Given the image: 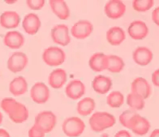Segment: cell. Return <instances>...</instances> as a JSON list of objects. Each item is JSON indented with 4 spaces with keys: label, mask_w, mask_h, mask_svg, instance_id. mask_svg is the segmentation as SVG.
Instances as JSON below:
<instances>
[{
    "label": "cell",
    "mask_w": 159,
    "mask_h": 137,
    "mask_svg": "<svg viewBox=\"0 0 159 137\" xmlns=\"http://www.w3.org/2000/svg\"><path fill=\"white\" fill-rule=\"evenodd\" d=\"M107 55L103 53L98 52L90 57L89 64L93 71L95 72H101L107 68Z\"/></svg>",
    "instance_id": "7402d4cb"
},
{
    "label": "cell",
    "mask_w": 159,
    "mask_h": 137,
    "mask_svg": "<svg viewBox=\"0 0 159 137\" xmlns=\"http://www.w3.org/2000/svg\"><path fill=\"white\" fill-rule=\"evenodd\" d=\"M127 104L133 110H140L144 107V99L140 96L131 93L127 97Z\"/></svg>",
    "instance_id": "4316f807"
},
{
    "label": "cell",
    "mask_w": 159,
    "mask_h": 137,
    "mask_svg": "<svg viewBox=\"0 0 159 137\" xmlns=\"http://www.w3.org/2000/svg\"><path fill=\"white\" fill-rule=\"evenodd\" d=\"M93 31V25L89 21L81 20L71 27V33L74 38L79 40L85 39Z\"/></svg>",
    "instance_id": "30bf717a"
},
{
    "label": "cell",
    "mask_w": 159,
    "mask_h": 137,
    "mask_svg": "<svg viewBox=\"0 0 159 137\" xmlns=\"http://www.w3.org/2000/svg\"><path fill=\"white\" fill-rule=\"evenodd\" d=\"M154 5L153 0H134L132 2V7L136 11L144 12L149 10Z\"/></svg>",
    "instance_id": "f1b7e54d"
},
{
    "label": "cell",
    "mask_w": 159,
    "mask_h": 137,
    "mask_svg": "<svg viewBox=\"0 0 159 137\" xmlns=\"http://www.w3.org/2000/svg\"><path fill=\"white\" fill-rule=\"evenodd\" d=\"M129 36L133 40L140 41L145 38L149 34V28L144 21L137 20L132 21L128 29Z\"/></svg>",
    "instance_id": "8fae6325"
},
{
    "label": "cell",
    "mask_w": 159,
    "mask_h": 137,
    "mask_svg": "<svg viewBox=\"0 0 159 137\" xmlns=\"http://www.w3.org/2000/svg\"><path fill=\"white\" fill-rule=\"evenodd\" d=\"M113 82L112 80L105 75H97L92 82V87L97 94H106L111 90Z\"/></svg>",
    "instance_id": "ac0fdd59"
},
{
    "label": "cell",
    "mask_w": 159,
    "mask_h": 137,
    "mask_svg": "<svg viewBox=\"0 0 159 137\" xmlns=\"http://www.w3.org/2000/svg\"><path fill=\"white\" fill-rule=\"evenodd\" d=\"M132 93L147 99L152 94V88L146 80L143 77H137L132 81L131 84Z\"/></svg>",
    "instance_id": "7c38bea8"
},
{
    "label": "cell",
    "mask_w": 159,
    "mask_h": 137,
    "mask_svg": "<svg viewBox=\"0 0 159 137\" xmlns=\"http://www.w3.org/2000/svg\"><path fill=\"white\" fill-rule=\"evenodd\" d=\"M124 66H125V63L121 57L114 55V54L107 55L106 70H108L110 72L112 73H119L123 71Z\"/></svg>",
    "instance_id": "d4e9b609"
},
{
    "label": "cell",
    "mask_w": 159,
    "mask_h": 137,
    "mask_svg": "<svg viewBox=\"0 0 159 137\" xmlns=\"http://www.w3.org/2000/svg\"><path fill=\"white\" fill-rule=\"evenodd\" d=\"M30 97L33 102L37 104L46 103L50 98V89L47 85L42 82H38L34 84L30 90Z\"/></svg>",
    "instance_id": "9c48e42d"
},
{
    "label": "cell",
    "mask_w": 159,
    "mask_h": 137,
    "mask_svg": "<svg viewBox=\"0 0 159 137\" xmlns=\"http://www.w3.org/2000/svg\"><path fill=\"white\" fill-rule=\"evenodd\" d=\"M96 103L91 98H85L80 100L77 104V113L81 116H88L94 110Z\"/></svg>",
    "instance_id": "484cf974"
},
{
    "label": "cell",
    "mask_w": 159,
    "mask_h": 137,
    "mask_svg": "<svg viewBox=\"0 0 159 137\" xmlns=\"http://www.w3.org/2000/svg\"><path fill=\"white\" fill-rule=\"evenodd\" d=\"M9 91L16 97L26 94V92L28 91V83L25 77L17 76L11 81L9 84Z\"/></svg>",
    "instance_id": "603a6c76"
},
{
    "label": "cell",
    "mask_w": 159,
    "mask_h": 137,
    "mask_svg": "<svg viewBox=\"0 0 159 137\" xmlns=\"http://www.w3.org/2000/svg\"><path fill=\"white\" fill-rule=\"evenodd\" d=\"M2 118H3V117H2V113L0 112V125L2 124Z\"/></svg>",
    "instance_id": "74e56055"
},
{
    "label": "cell",
    "mask_w": 159,
    "mask_h": 137,
    "mask_svg": "<svg viewBox=\"0 0 159 137\" xmlns=\"http://www.w3.org/2000/svg\"><path fill=\"white\" fill-rule=\"evenodd\" d=\"M16 1H13V2H10V1H6L7 3H15Z\"/></svg>",
    "instance_id": "f35d334b"
},
{
    "label": "cell",
    "mask_w": 159,
    "mask_h": 137,
    "mask_svg": "<svg viewBox=\"0 0 159 137\" xmlns=\"http://www.w3.org/2000/svg\"><path fill=\"white\" fill-rule=\"evenodd\" d=\"M104 12L110 19H119L125 14L126 5L120 0H111L105 4Z\"/></svg>",
    "instance_id": "52a82bcc"
},
{
    "label": "cell",
    "mask_w": 159,
    "mask_h": 137,
    "mask_svg": "<svg viewBox=\"0 0 159 137\" xmlns=\"http://www.w3.org/2000/svg\"><path fill=\"white\" fill-rule=\"evenodd\" d=\"M126 34L124 30L118 26L111 28L107 33V40L112 46H119L124 42Z\"/></svg>",
    "instance_id": "cb8c5ba5"
},
{
    "label": "cell",
    "mask_w": 159,
    "mask_h": 137,
    "mask_svg": "<svg viewBox=\"0 0 159 137\" xmlns=\"http://www.w3.org/2000/svg\"><path fill=\"white\" fill-rule=\"evenodd\" d=\"M132 58L136 64L144 66L149 64L151 61L153 60V54L149 48L145 46H139L133 51Z\"/></svg>",
    "instance_id": "9a60e30c"
},
{
    "label": "cell",
    "mask_w": 159,
    "mask_h": 137,
    "mask_svg": "<svg viewBox=\"0 0 159 137\" xmlns=\"http://www.w3.org/2000/svg\"><path fill=\"white\" fill-rule=\"evenodd\" d=\"M152 82L156 87L159 88V69H157L152 74Z\"/></svg>",
    "instance_id": "d6a6232c"
},
{
    "label": "cell",
    "mask_w": 159,
    "mask_h": 137,
    "mask_svg": "<svg viewBox=\"0 0 159 137\" xmlns=\"http://www.w3.org/2000/svg\"><path fill=\"white\" fill-rule=\"evenodd\" d=\"M115 137H132V135H131V134H130L128 131L121 130V131H118V132L115 134Z\"/></svg>",
    "instance_id": "e575fe53"
},
{
    "label": "cell",
    "mask_w": 159,
    "mask_h": 137,
    "mask_svg": "<svg viewBox=\"0 0 159 137\" xmlns=\"http://www.w3.org/2000/svg\"><path fill=\"white\" fill-rule=\"evenodd\" d=\"M41 21L38 15L30 13L26 15L22 21V26L25 33L30 35H35L41 28Z\"/></svg>",
    "instance_id": "2e32d148"
},
{
    "label": "cell",
    "mask_w": 159,
    "mask_h": 137,
    "mask_svg": "<svg viewBox=\"0 0 159 137\" xmlns=\"http://www.w3.org/2000/svg\"><path fill=\"white\" fill-rule=\"evenodd\" d=\"M107 105L112 108H119L124 105V97L121 92L114 91L111 92L108 95L107 99Z\"/></svg>",
    "instance_id": "83f0119b"
},
{
    "label": "cell",
    "mask_w": 159,
    "mask_h": 137,
    "mask_svg": "<svg viewBox=\"0 0 159 137\" xmlns=\"http://www.w3.org/2000/svg\"><path fill=\"white\" fill-rule=\"evenodd\" d=\"M128 129L132 130L136 135H144L150 129V123L146 118L136 114L130 122Z\"/></svg>",
    "instance_id": "4fadbf2b"
},
{
    "label": "cell",
    "mask_w": 159,
    "mask_h": 137,
    "mask_svg": "<svg viewBox=\"0 0 159 137\" xmlns=\"http://www.w3.org/2000/svg\"><path fill=\"white\" fill-rule=\"evenodd\" d=\"M29 62L28 56L23 52L13 53L7 60V68L11 72L17 73L23 71Z\"/></svg>",
    "instance_id": "8992f818"
},
{
    "label": "cell",
    "mask_w": 159,
    "mask_h": 137,
    "mask_svg": "<svg viewBox=\"0 0 159 137\" xmlns=\"http://www.w3.org/2000/svg\"><path fill=\"white\" fill-rule=\"evenodd\" d=\"M28 7L32 10H41L44 7V0H28L26 2Z\"/></svg>",
    "instance_id": "4dcf8cb0"
},
{
    "label": "cell",
    "mask_w": 159,
    "mask_h": 137,
    "mask_svg": "<svg viewBox=\"0 0 159 137\" xmlns=\"http://www.w3.org/2000/svg\"><path fill=\"white\" fill-rule=\"evenodd\" d=\"M57 118L55 114L50 110L42 111L36 116L35 124L44 131L46 133H50L55 127Z\"/></svg>",
    "instance_id": "5b68a950"
},
{
    "label": "cell",
    "mask_w": 159,
    "mask_h": 137,
    "mask_svg": "<svg viewBox=\"0 0 159 137\" xmlns=\"http://www.w3.org/2000/svg\"><path fill=\"white\" fill-rule=\"evenodd\" d=\"M137 114L136 110H127L122 113L119 116V122L122 124V126L129 128L130 122L132 120V118Z\"/></svg>",
    "instance_id": "f546056e"
},
{
    "label": "cell",
    "mask_w": 159,
    "mask_h": 137,
    "mask_svg": "<svg viewBox=\"0 0 159 137\" xmlns=\"http://www.w3.org/2000/svg\"><path fill=\"white\" fill-rule=\"evenodd\" d=\"M0 106L5 113L8 114L9 118L15 123H22L29 118V110L26 106L15 99L6 98L2 99Z\"/></svg>",
    "instance_id": "6da1fadb"
},
{
    "label": "cell",
    "mask_w": 159,
    "mask_h": 137,
    "mask_svg": "<svg viewBox=\"0 0 159 137\" xmlns=\"http://www.w3.org/2000/svg\"><path fill=\"white\" fill-rule=\"evenodd\" d=\"M3 43L10 49H19L25 43L24 36L18 31H10L5 34Z\"/></svg>",
    "instance_id": "d6986e66"
},
{
    "label": "cell",
    "mask_w": 159,
    "mask_h": 137,
    "mask_svg": "<svg viewBox=\"0 0 159 137\" xmlns=\"http://www.w3.org/2000/svg\"><path fill=\"white\" fill-rule=\"evenodd\" d=\"M45 135L44 131L35 123L29 131V137H45Z\"/></svg>",
    "instance_id": "1f68e13d"
},
{
    "label": "cell",
    "mask_w": 159,
    "mask_h": 137,
    "mask_svg": "<svg viewBox=\"0 0 159 137\" xmlns=\"http://www.w3.org/2000/svg\"><path fill=\"white\" fill-rule=\"evenodd\" d=\"M85 93L84 84L79 80L70 81L65 88V94L71 100H78Z\"/></svg>",
    "instance_id": "5bb4252c"
},
{
    "label": "cell",
    "mask_w": 159,
    "mask_h": 137,
    "mask_svg": "<svg viewBox=\"0 0 159 137\" xmlns=\"http://www.w3.org/2000/svg\"><path fill=\"white\" fill-rule=\"evenodd\" d=\"M42 59L47 66H60L66 59V54L61 48L50 46L44 50L42 54Z\"/></svg>",
    "instance_id": "277c9868"
},
{
    "label": "cell",
    "mask_w": 159,
    "mask_h": 137,
    "mask_svg": "<svg viewBox=\"0 0 159 137\" xmlns=\"http://www.w3.org/2000/svg\"><path fill=\"white\" fill-rule=\"evenodd\" d=\"M50 8L60 20H67L70 16V10L67 2L63 0H51L50 1Z\"/></svg>",
    "instance_id": "44dd1931"
},
{
    "label": "cell",
    "mask_w": 159,
    "mask_h": 137,
    "mask_svg": "<svg viewBox=\"0 0 159 137\" xmlns=\"http://www.w3.org/2000/svg\"><path fill=\"white\" fill-rule=\"evenodd\" d=\"M152 20L155 24L159 26V7H156L152 12Z\"/></svg>",
    "instance_id": "836d02e7"
},
{
    "label": "cell",
    "mask_w": 159,
    "mask_h": 137,
    "mask_svg": "<svg viewBox=\"0 0 159 137\" xmlns=\"http://www.w3.org/2000/svg\"><path fill=\"white\" fill-rule=\"evenodd\" d=\"M67 79V72L64 69L58 68L50 72L49 75V84L53 89H60L65 84Z\"/></svg>",
    "instance_id": "ffe728a7"
},
{
    "label": "cell",
    "mask_w": 159,
    "mask_h": 137,
    "mask_svg": "<svg viewBox=\"0 0 159 137\" xmlns=\"http://www.w3.org/2000/svg\"><path fill=\"white\" fill-rule=\"evenodd\" d=\"M115 123V116L107 112H96L89 118V126L94 132H102L113 127Z\"/></svg>",
    "instance_id": "7a4b0ae2"
},
{
    "label": "cell",
    "mask_w": 159,
    "mask_h": 137,
    "mask_svg": "<svg viewBox=\"0 0 159 137\" xmlns=\"http://www.w3.org/2000/svg\"><path fill=\"white\" fill-rule=\"evenodd\" d=\"M0 137H11L9 133L5 129L0 128Z\"/></svg>",
    "instance_id": "d590c367"
},
{
    "label": "cell",
    "mask_w": 159,
    "mask_h": 137,
    "mask_svg": "<svg viewBox=\"0 0 159 137\" xmlns=\"http://www.w3.org/2000/svg\"><path fill=\"white\" fill-rule=\"evenodd\" d=\"M85 124L78 117H69L63 121L62 129L68 137H78L84 132Z\"/></svg>",
    "instance_id": "3957f363"
},
{
    "label": "cell",
    "mask_w": 159,
    "mask_h": 137,
    "mask_svg": "<svg viewBox=\"0 0 159 137\" xmlns=\"http://www.w3.org/2000/svg\"><path fill=\"white\" fill-rule=\"evenodd\" d=\"M149 137H159V129H155L153 132L151 133V135Z\"/></svg>",
    "instance_id": "8d00e7d4"
},
{
    "label": "cell",
    "mask_w": 159,
    "mask_h": 137,
    "mask_svg": "<svg viewBox=\"0 0 159 137\" xmlns=\"http://www.w3.org/2000/svg\"><path fill=\"white\" fill-rule=\"evenodd\" d=\"M20 16L16 11H6L0 16V25L4 29H14L18 27Z\"/></svg>",
    "instance_id": "e0dca14e"
},
{
    "label": "cell",
    "mask_w": 159,
    "mask_h": 137,
    "mask_svg": "<svg viewBox=\"0 0 159 137\" xmlns=\"http://www.w3.org/2000/svg\"><path fill=\"white\" fill-rule=\"evenodd\" d=\"M51 38L55 43L59 44L60 46H67L71 42L68 27L63 24L54 26L51 29Z\"/></svg>",
    "instance_id": "ba28073f"
}]
</instances>
